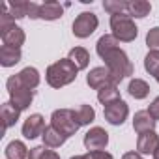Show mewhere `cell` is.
<instances>
[{
	"label": "cell",
	"instance_id": "6da1fadb",
	"mask_svg": "<svg viewBox=\"0 0 159 159\" xmlns=\"http://www.w3.org/2000/svg\"><path fill=\"white\" fill-rule=\"evenodd\" d=\"M96 52L99 54V58L105 60V67L111 71L116 84L122 83L125 77L133 75L135 67H133L127 52L124 49H120V41L112 34H105V36H101L98 39Z\"/></svg>",
	"mask_w": 159,
	"mask_h": 159
},
{
	"label": "cell",
	"instance_id": "7a4b0ae2",
	"mask_svg": "<svg viewBox=\"0 0 159 159\" xmlns=\"http://www.w3.org/2000/svg\"><path fill=\"white\" fill-rule=\"evenodd\" d=\"M77 73H79L77 66L69 58H62V60H58L47 67L45 81L51 88H64L77 79Z\"/></svg>",
	"mask_w": 159,
	"mask_h": 159
},
{
	"label": "cell",
	"instance_id": "3957f363",
	"mask_svg": "<svg viewBox=\"0 0 159 159\" xmlns=\"http://www.w3.org/2000/svg\"><path fill=\"white\" fill-rule=\"evenodd\" d=\"M111 30H112V36L124 43H131L139 36V28H137L135 21L127 13L111 15Z\"/></svg>",
	"mask_w": 159,
	"mask_h": 159
},
{
	"label": "cell",
	"instance_id": "277c9868",
	"mask_svg": "<svg viewBox=\"0 0 159 159\" xmlns=\"http://www.w3.org/2000/svg\"><path fill=\"white\" fill-rule=\"evenodd\" d=\"M6 88H8V94H10V101L23 112L26 111L32 101H34V90L23 86V83L19 81L17 75H11L8 81H6Z\"/></svg>",
	"mask_w": 159,
	"mask_h": 159
},
{
	"label": "cell",
	"instance_id": "5b68a950",
	"mask_svg": "<svg viewBox=\"0 0 159 159\" xmlns=\"http://www.w3.org/2000/svg\"><path fill=\"white\" fill-rule=\"evenodd\" d=\"M51 125L56 127L67 139L71 135H75L79 131V127H81L79 118H77V111H73V109H56V111H52V114H51Z\"/></svg>",
	"mask_w": 159,
	"mask_h": 159
},
{
	"label": "cell",
	"instance_id": "8992f818",
	"mask_svg": "<svg viewBox=\"0 0 159 159\" xmlns=\"http://www.w3.org/2000/svg\"><path fill=\"white\" fill-rule=\"evenodd\" d=\"M99 26V19L96 13L92 11H83V13H79L77 19L73 21V36L79 38V39H86L90 38Z\"/></svg>",
	"mask_w": 159,
	"mask_h": 159
},
{
	"label": "cell",
	"instance_id": "52a82bcc",
	"mask_svg": "<svg viewBox=\"0 0 159 159\" xmlns=\"http://www.w3.org/2000/svg\"><path fill=\"white\" fill-rule=\"evenodd\" d=\"M103 116L111 125H122L129 116V107L124 99H118V101L103 107Z\"/></svg>",
	"mask_w": 159,
	"mask_h": 159
},
{
	"label": "cell",
	"instance_id": "ba28073f",
	"mask_svg": "<svg viewBox=\"0 0 159 159\" xmlns=\"http://www.w3.org/2000/svg\"><path fill=\"white\" fill-rule=\"evenodd\" d=\"M10 15L13 19H38L39 17V4L36 2H26V0H17V2H8Z\"/></svg>",
	"mask_w": 159,
	"mask_h": 159
},
{
	"label": "cell",
	"instance_id": "9c48e42d",
	"mask_svg": "<svg viewBox=\"0 0 159 159\" xmlns=\"http://www.w3.org/2000/svg\"><path fill=\"white\" fill-rule=\"evenodd\" d=\"M109 144V133L103 127H92L84 135V146L88 152H99L105 150Z\"/></svg>",
	"mask_w": 159,
	"mask_h": 159
},
{
	"label": "cell",
	"instance_id": "30bf717a",
	"mask_svg": "<svg viewBox=\"0 0 159 159\" xmlns=\"http://www.w3.org/2000/svg\"><path fill=\"white\" fill-rule=\"evenodd\" d=\"M86 84L94 90H101L103 86H109V84H116L114 79L111 75V71L107 67H94L90 69V73L86 75Z\"/></svg>",
	"mask_w": 159,
	"mask_h": 159
},
{
	"label": "cell",
	"instance_id": "8fae6325",
	"mask_svg": "<svg viewBox=\"0 0 159 159\" xmlns=\"http://www.w3.org/2000/svg\"><path fill=\"white\" fill-rule=\"evenodd\" d=\"M45 118L41 114H30L25 124H23V137L28 139V140H34L38 137H43V131H45Z\"/></svg>",
	"mask_w": 159,
	"mask_h": 159
},
{
	"label": "cell",
	"instance_id": "7c38bea8",
	"mask_svg": "<svg viewBox=\"0 0 159 159\" xmlns=\"http://www.w3.org/2000/svg\"><path fill=\"white\" fill-rule=\"evenodd\" d=\"M0 38H2V43L8 47H17L21 49V45H25L26 41V34L21 26H17L15 23L6 26V28H0Z\"/></svg>",
	"mask_w": 159,
	"mask_h": 159
},
{
	"label": "cell",
	"instance_id": "4fadbf2b",
	"mask_svg": "<svg viewBox=\"0 0 159 159\" xmlns=\"http://www.w3.org/2000/svg\"><path fill=\"white\" fill-rule=\"evenodd\" d=\"M157 146H159V135L155 133V131H146V133H142V135H139V139H137V150H139V153L142 155H153V152L157 150Z\"/></svg>",
	"mask_w": 159,
	"mask_h": 159
},
{
	"label": "cell",
	"instance_id": "5bb4252c",
	"mask_svg": "<svg viewBox=\"0 0 159 159\" xmlns=\"http://www.w3.org/2000/svg\"><path fill=\"white\" fill-rule=\"evenodd\" d=\"M155 120L150 116V112L148 111H139V112H135V116H133V129L139 133V135H142V133H146V131H155Z\"/></svg>",
	"mask_w": 159,
	"mask_h": 159
},
{
	"label": "cell",
	"instance_id": "9a60e30c",
	"mask_svg": "<svg viewBox=\"0 0 159 159\" xmlns=\"http://www.w3.org/2000/svg\"><path fill=\"white\" fill-rule=\"evenodd\" d=\"M64 13V8L60 6V2H54V0H49L45 4H39V17L43 21H56L60 19Z\"/></svg>",
	"mask_w": 159,
	"mask_h": 159
},
{
	"label": "cell",
	"instance_id": "2e32d148",
	"mask_svg": "<svg viewBox=\"0 0 159 159\" xmlns=\"http://www.w3.org/2000/svg\"><path fill=\"white\" fill-rule=\"evenodd\" d=\"M0 116H2L4 131H6V129H10L11 125L17 124V120H19V116H21V111H19L11 101H8V103H2V107H0Z\"/></svg>",
	"mask_w": 159,
	"mask_h": 159
},
{
	"label": "cell",
	"instance_id": "e0dca14e",
	"mask_svg": "<svg viewBox=\"0 0 159 159\" xmlns=\"http://www.w3.org/2000/svg\"><path fill=\"white\" fill-rule=\"evenodd\" d=\"M21 49L17 47H8V45H2L0 47V66L2 67H11L15 64L21 62Z\"/></svg>",
	"mask_w": 159,
	"mask_h": 159
},
{
	"label": "cell",
	"instance_id": "ac0fdd59",
	"mask_svg": "<svg viewBox=\"0 0 159 159\" xmlns=\"http://www.w3.org/2000/svg\"><path fill=\"white\" fill-rule=\"evenodd\" d=\"M17 77H19V81L23 83V86H26V88H30V90L38 88L39 83H41L39 71H38L36 67H30V66L25 67V69H21V71L17 73Z\"/></svg>",
	"mask_w": 159,
	"mask_h": 159
},
{
	"label": "cell",
	"instance_id": "d6986e66",
	"mask_svg": "<svg viewBox=\"0 0 159 159\" xmlns=\"http://www.w3.org/2000/svg\"><path fill=\"white\" fill-rule=\"evenodd\" d=\"M43 146H47V148H60L66 140H67V137L66 135H62L56 127H52V125H47L45 127V131H43Z\"/></svg>",
	"mask_w": 159,
	"mask_h": 159
},
{
	"label": "cell",
	"instance_id": "ffe728a7",
	"mask_svg": "<svg viewBox=\"0 0 159 159\" xmlns=\"http://www.w3.org/2000/svg\"><path fill=\"white\" fill-rule=\"evenodd\" d=\"M150 11H152V4L146 2V0H133V2H127V15L131 19H144Z\"/></svg>",
	"mask_w": 159,
	"mask_h": 159
},
{
	"label": "cell",
	"instance_id": "44dd1931",
	"mask_svg": "<svg viewBox=\"0 0 159 159\" xmlns=\"http://www.w3.org/2000/svg\"><path fill=\"white\" fill-rule=\"evenodd\" d=\"M67 58L77 66V69L81 71V69H86L88 64H90V52L84 49V47H73L67 54Z\"/></svg>",
	"mask_w": 159,
	"mask_h": 159
},
{
	"label": "cell",
	"instance_id": "7402d4cb",
	"mask_svg": "<svg viewBox=\"0 0 159 159\" xmlns=\"http://www.w3.org/2000/svg\"><path fill=\"white\" fill-rule=\"evenodd\" d=\"M127 92L133 99H144L150 94V86L142 79H131L129 84H127Z\"/></svg>",
	"mask_w": 159,
	"mask_h": 159
},
{
	"label": "cell",
	"instance_id": "603a6c76",
	"mask_svg": "<svg viewBox=\"0 0 159 159\" xmlns=\"http://www.w3.org/2000/svg\"><path fill=\"white\" fill-rule=\"evenodd\" d=\"M118 99H122L120 98L118 84H109V86H103L101 90H98V101L103 107H107V105H111V103H114Z\"/></svg>",
	"mask_w": 159,
	"mask_h": 159
},
{
	"label": "cell",
	"instance_id": "cb8c5ba5",
	"mask_svg": "<svg viewBox=\"0 0 159 159\" xmlns=\"http://www.w3.org/2000/svg\"><path fill=\"white\" fill-rule=\"evenodd\" d=\"M28 152L30 150L26 148V144L23 140H11L4 150L8 159H28Z\"/></svg>",
	"mask_w": 159,
	"mask_h": 159
},
{
	"label": "cell",
	"instance_id": "d4e9b609",
	"mask_svg": "<svg viewBox=\"0 0 159 159\" xmlns=\"http://www.w3.org/2000/svg\"><path fill=\"white\" fill-rule=\"evenodd\" d=\"M28 159H60V155L47 146H34L28 152Z\"/></svg>",
	"mask_w": 159,
	"mask_h": 159
},
{
	"label": "cell",
	"instance_id": "484cf974",
	"mask_svg": "<svg viewBox=\"0 0 159 159\" xmlns=\"http://www.w3.org/2000/svg\"><path fill=\"white\" fill-rule=\"evenodd\" d=\"M77 118H79V124L81 125H90L94 120H96V111L94 107L90 105H81L77 109Z\"/></svg>",
	"mask_w": 159,
	"mask_h": 159
},
{
	"label": "cell",
	"instance_id": "4316f807",
	"mask_svg": "<svg viewBox=\"0 0 159 159\" xmlns=\"http://www.w3.org/2000/svg\"><path fill=\"white\" fill-rule=\"evenodd\" d=\"M103 10L109 11L111 15L125 13L127 11V2H124V0H105V2H103Z\"/></svg>",
	"mask_w": 159,
	"mask_h": 159
},
{
	"label": "cell",
	"instance_id": "83f0119b",
	"mask_svg": "<svg viewBox=\"0 0 159 159\" xmlns=\"http://www.w3.org/2000/svg\"><path fill=\"white\" fill-rule=\"evenodd\" d=\"M144 69H146L150 75H153V73L159 69V49L150 51V52L146 54V58H144Z\"/></svg>",
	"mask_w": 159,
	"mask_h": 159
},
{
	"label": "cell",
	"instance_id": "f1b7e54d",
	"mask_svg": "<svg viewBox=\"0 0 159 159\" xmlns=\"http://www.w3.org/2000/svg\"><path fill=\"white\" fill-rule=\"evenodd\" d=\"M146 45H148L150 51L159 49V26H153L152 30H148V34H146Z\"/></svg>",
	"mask_w": 159,
	"mask_h": 159
},
{
	"label": "cell",
	"instance_id": "f546056e",
	"mask_svg": "<svg viewBox=\"0 0 159 159\" xmlns=\"http://www.w3.org/2000/svg\"><path fill=\"white\" fill-rule=\"evenodd\" d=\"M71 159H114V157L109 152L99 150V152H88V153H83V155H73Z\"/></svg>",
	"mask_w": 159,
	"mask_h": 159
},
{
	"label": "cell",
	"instance_id": "4dcf8cb0",
	"mask_svg": "<svg viewBox=\"0 0 159 159\" xmlns=\"http://www.w3.org/2000/svg\"><path fill=\"white\" fill-rule=\"evenodd\" d=\"M148 112H150V116H152L155 122L159 120V96H157V98H155V99L150 103V107H148Z\"/></svg>",
	"mask_w": 159,
	"mask_h": 159
},
{
	"label": "cell",
	"instance_id": "1f68e13d",
	"mask_svg": "<svg viewBox=\"0 0 159 159\" xmlns=\"http://www.w3.org/2000/svg\"><path fill=\"white\" fill-rule=\"evenodd\" d=\"M122 159H142V155L139 152H127V153H124Z\"/></svg>",
	"mask_w": 159,
	"mask_h": 159
},
{
	"label": "cell",
	"instance_id": "d6a6232c",
	"mask_svg": "<svg viewBox=\"0 0 159 159\" xmlns=\"http://www.w3.org/2000/svg\"><path fill=\"white\" fill-rule=\"evenodd\" d=\"M152 77H153V79H155V81H157V83H159V69H157V71H155V73H153V75H152Z\"/></svg>",
	"mask_w": 159,
	"mask_h": 159
},
{
	"label": "cell",
	"instance_id": "836d02e7",
	"mask_svg": "<svg viewBox=\"0 0 159 159\" xmlns=\"http://www.w3.org/2000/svg\"><path fill=\"white\" fill-rule=\"evenodd\" d=\"M153 159H159V146H157V150L153 152Z\"/></svg>",
	"mask_w": 159,
	"mask_h": 159
}]
</instances>
